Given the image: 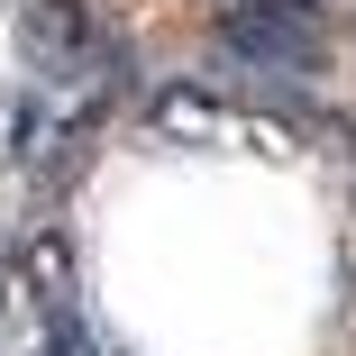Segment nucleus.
Listing matches in <instances>:
<instances>
[{
	"label": "nucleus",
	"instance_id": "f257e3e1",
	"mask_svg": "<svg viewBox=\"0 0 356 356\" xmlns=\"http://www.w3.org/2000/svg\"><path fill=\"white\" fill-rule=\"evenodd\" d=\"M210 37L238 74L311 92L329 74V0H210Z\"/></svg>",
	"mask_w": 356,
	"mask_h": 356
},
{
	"label": "nucleus",
	"instance_id": "f03ea898",
	"mask_svg": "<svg viewBox=\"0 0 356 356\" xmlns=\"http://www.w3.org/2000/svg\"><path fill=\"white\" fill-rule=\"evenodd\" d=\"M10 320H19V247L0 238V347H19V338H10Z\"/></svg>",
	"mask_w": 356,
	"mask_h": 356
}]
</instances>
